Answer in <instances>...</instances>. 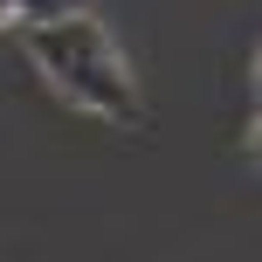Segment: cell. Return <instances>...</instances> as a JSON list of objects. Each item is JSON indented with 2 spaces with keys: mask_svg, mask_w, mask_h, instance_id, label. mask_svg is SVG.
I'll use <instances>...</instances> for the list:
<instances>
[{
  "mask_svg": "<svg viewBox=\"0 0 262 262\" xmlns=\"http://www.w3.org/2000/svg\"><path fill=\"white\" fill-rule=\"evenodd\" d=\"M28 49H35L41 76H49L62 97H76V104L104 111V118H118V124L138 118L131 76L118 69V55H111V41H104L97 21H83V14H69V21H35L28 28Z\"/></svg>",
  "mask_w": 262,
  "mask_h": 262,
  "instance_id": "cell-1",
  "label": "cell"
},
{
  "mask_svg": "<svg viewBox=\"0 0 262 262\" xmlns=\"http://www.w3.org/2000/svg\"><path fill=\"white\" fill-rule=\"evenodd\" d=\"M14 14L21 21H69V14H83V0H14Z\"/></svg>",
  "mask_w": 262,
  "mask_h": 262,
  "instance_id": "cell-2",
  "label": "cell"
},
{
  "mask_svg": "<svg viewBox=\"0 0 262 262\" xmlns=\"http://www.w3.org/2000/svg\"><path fill=\"white\" fill-rule=\"evenodd\" d=\"M7 14H14V0H0V21H7Z\"/></svg>",
  "mask_w": 262,
  "mask_h": 262,
  "instance_id": "cell-3",
  "label": "cell"
}]
</instances>
